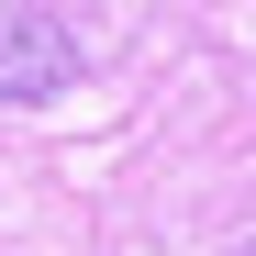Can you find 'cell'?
<instances>
[{"label": "cell", "instance_id": "1", "mask_svg": "<svg viewBox=\"0 0 256 256\" xmlns=\"http://www.w3.org/2000/svg\"><path fill=\"white\" fill-rule=\"evenodd\" d=\"M78 78V45L56 12H0V100H56Z\"/></svg>", "mask_w": 256, "mask_h": 256}, {"label": "cell", "instance_id": "2", "mask_svg": "<svg viewBox=\"0 0 256 256\" xmlns=\"http://www.w3.org/2000/svg\"><path fill=\"white\" fill-rule=\"evenodd\" d=\"M223 256H256V234H234V245H223Z\"/></svg>", "mask_w": 256, "mask_h": 256}]
</instances>
